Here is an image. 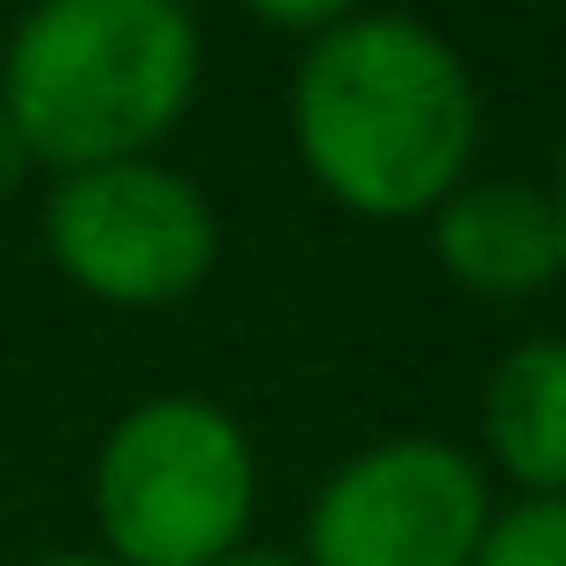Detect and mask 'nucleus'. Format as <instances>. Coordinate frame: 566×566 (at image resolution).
I'll use <instances>...</instances> for the list:
<instances>
[{
    "label": "nucleus",
    "instance_id": "obj_1",
    "mask_svg": "<svg viewBox=\"0 0 566 566\" xmlns=\"http://www.w3.org/2000/svg\"><path fill=\"white\" fill-rule=\"evenodd\" d=\"M294 144L331 201L374 222L438 216L481 144L473 72L409 14H352L294 72Z\"/></svg>",
    "mask_w": 566,
    "mask_h": 566
},
{
    "label": "nucleus",
    "instance_id": "obj_2",
    "mask_svg": "<svg viewBox=\"0 0 566 566\" xmlns=\"http://www.w3.org/2000/svg\"><path fill=\"white\" fill-rule=\"evenodd\" d=\"M201 86L180 0H36L0 57V123L43 172L144 158Z\"/></svg>",
    "mask_w": 566,
    "mask_h": 566
},
{
    "label": "nucleus",
    "instance_id": "obj_3",
    "mask_svg": "<svg viewBox=\"0 0 566 566\" xmlns=\"http://www.w3.org/2000/svg\"><path fill=\"white\" fill-rule=\"evenodd\" d=\"M259 510V459L208 395H151L101 438L94 531L115 566H216Z\"/></svg>",
    "mask_w": 566,
    "mask_h": 566
},
{
    "label": "nucleus",
    "instance_id": "obj_4",
    "mask_svg": "<svg viewBox=\"0 0 566 566\" xmlns=\"http://www.w3.org/2000/svg\"><path fill=\"white\" fill-rule=\"evenodd\" d=\"M57 273L108 308H172L216 265V208L158 158L65 172L43 201Z\"/></svg>",
    "mask_w": 566,
    "mask_h": 566
},
{
    "label": "nucleus",
    "instance_id": "obj_5",
    "mask_svg": "<svg viewBox=\"0 0 566 566\" xmlns=\"http://www.w3.org/2000/svg\"><path fill=\"white\" fill-rule=\"evenodd\" d=\"M488 524V481L459 444L387 438L323 481L302 566H473Z\"/></svg>",
    "mask_w": 566,
    "mask_h": 566
},
{
    "label": "nucleus",
    "instance_id": "obj_6",
    "mask_svg": "<svg viewBox=\"0 0 566 566\" xmlns=\"http://www.w3.org/2000/svg\"><path fill=\"white\" fill-rule=\"evenodd\" d=\"M438 265L473 294H495V302H516V294H538L553 273H566L559 259V208L553 193L516 187V180H481L459 187L452 201L438 208Z\"/></svg>",
    "mask_w": 566,
    "mask_h": 566
},
{
    "label": "nucleus",
    "instance_id": "obj_7",
    "mask_svg": "<svg viewBox=\"0 0 566 566\" xmlns=\"http://www.w3.org/2000/svg\"><path fill=\"white\" fill-rule=\"evenodd\" d=\"M488 452L531 495H566V337H531L488 380Z\"/></svg>",
    "mask_w": 566,
    "mask_h": 566
},
{
    "label": "nucleus",
    "instance_id": "obj_8",
    "mask_svg": "<svg viewBox=\"0 0 566 566\" xmlns=\"http://www.w3.org/2000/svg\"><path fill=\"white\" fill-rule=\"evenodd\" d=\"M473 566H566V495H531L502 510Z\"/></svg>",
    "mask_w": 566,
    "mask_h": 566
},
{
    "label": "nucleus",
    "instance_id": "obj_9",
    "mask_svg": "<svg viewBox=\"0 0 566 566\" xmlns=\"http://www.w3.org/2000/svg\"><path fill=\"white\" fill-rule=\"evenodd\" d=\"M265 29H294V36H331L337 22H352L359 0H244Z\"/></svg>",
    "mask_w": 566,
    "mask_h": 566
},
{
    "label": "nucleus",
    "instance_id": "obj_10",
    "mask_svg": "<svg viewBox=\"0 0 566 566\" xmlns=\"http://www.w3.org/2000/svg\"><path fill=\"white\" fill-rule=\"evenodd\" d=\"M216 566H302V559H287V553H265V545H237L230 559H216Z\"/></svg>",
    "mask_w": 566,
    "mask_h": 566
},
{
    "label": "nucleus",
    "instance_id": "obj_11",
    "mask_svg": "<svg viewBox=\"0 0 566 566\" xmlns=\"http://www.w3.org/2000/svg\"><path fill=\"white\" fill-rule=\"evenodd\" d=\"M22 166H29V151H22V144H14V129L0 123V187H8V180H14V172H22Z\"/></svg>",
    "mask_w": 566,
    "mask_h": 566
},
{
    "label": "nucleus",
    "instance_id": "obj_12",
    "mask_svg": "<svg viewBox=\"0 0 566 566\" xmlns=\"http://www.w3.org/2000/svg\"><path fill=\"white\" fill-rule=\"evenodd\" d=\"M36 566H115L108 553H51V559H36Z\"/></svg>",
    "mask_w": 566,
    "mask_h": 566
},
{
    "label": "nucleus",
    "instance_id": "obj_13",
    "mask_svg": "<svg viewBox=\"0 0 566 566\" xmlns=\"http://www.w3.org/2000/svg\"><path fill=\"white\" fill-rule=\"evenodd\" d=\"M553 208H559V259H566V166H559V193H553Z\"/></svg>",
    "mask_w": 566,
    "mask_h": 566
}]
</instances>
